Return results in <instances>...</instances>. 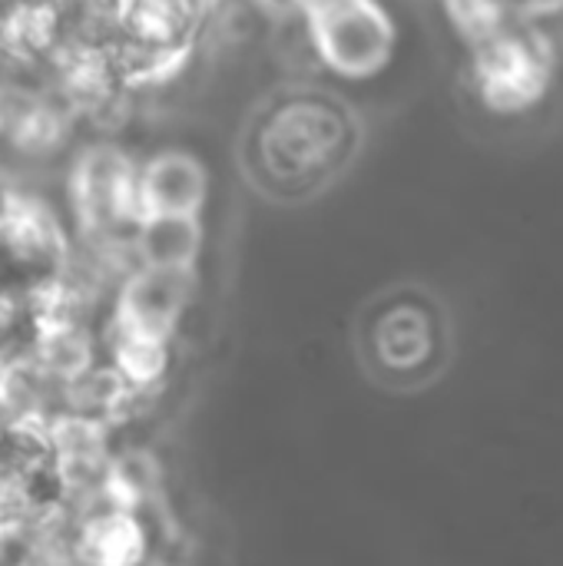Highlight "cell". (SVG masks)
Listing matches in <instances>:
<instances>
[{
    "label": "cell",
    "instance_id": "cell-15",
    "mask_svg": "<svg viewBox=\"0 0 563 566\" xmlns=\"http://www.w3.org/2000/svg\"><path fill=\"white\" fill-rule=\"evenodd\" d=\"M305 7H309V0H305Z\"/></svg>",
    "mask_w": 563,
    "mask_h": 566
},
{
    "label": "cell",
    "instance_id": "cell-12",
    "mask_svg": "<svg viewBox=\"0 0 563 566\" xmlns=\"http://www.w3.org/2000/svg\"><path fill=\"white\" fill-rule=\"evenodd\" d=\"M46 497H50L46 481L0 471V544L7 551L23 537V531L30 527L33 514L40 511Z\"/></svg>",
    "mask_w": 563,
    "mask_h": 566
},
{
    "label": "cell",
    "instance_id": "cell-9",
    "mask_svg": "<svg viewBox=\"0 0 563 566\" xmlns=\"http://www.w3.org/2000/svg\"><path fill=\"white\" fill-rule=\"evenodd\" d=\"M60 36L56 0H7L0 7V56L7 63H40Z\"/></svg>",
    "mask_w": 563,
    "mask_h": 566
},
{
    "label": "cell",
    "instance_id": "cell-2",
    "mask_svg": "<svg viewBox=\"0 0 563 566\" xmlns=\"http://www.w3.org/2000/svg\"><path fill=\"white\" fill-rule=\"evenodd\" d=\"M66 199L76 232H129L139 219V163L113 139L80 146Z\"/></svg>",
    "mask_w": 563,
    "mask_h": 566
},
{
    "label": "cell",
    "instance_id": "cell-6",
    "mask_svg": "<svg viewBox=\"0 0 563 566\" xmlns=\"http://www.w3.org/2000/svg\"><path fill=\"white\" fill-rule=\"evenodd\" d=\"M153 534L146 524V514L106 507L80 524L76 541V564L103 566H133L149 557Z\"/></svg>",
    "mask_w": 563,
    "mask_h": 566
},
{
    "label": "cell",
    "instance_id": "cell-3",
    "mask_svg": "<svg viewBox=\"0 0 563 566\" xmlns=\"http://www.w3.org/2000/svg\"><path fill=\"white\" fill-rule=\"evenodd\" d=\"M554 53L541 30L528 17L511 13V20L475 46V80L484 103L498 113H518L538 103L551 83Z\"/></svg>",
    "mask_w": 563,
    "mask_h": 566
},
{
    "label": "cell",
    "instance_id": "cell-13",
    "mask_svg": "<svg viewBox=\"0 0 563 566\" xmlns=\"http://www.w3.org/2000/svg\"><path fill=\"white\" fill-rule=\"evenodd\" d=\"M445 7L451 23L471 46L494 36L514 13L508 0H445Z\"/></svg>",
    "mask_w": 563,
    "mask_h": 566
},
{
    "label": "cell",
    "instance_id": "cell-4",
    "mask_svg": "<svg viewBox=\"0 0 563 566\" xmlns=\"http://www.w3.org/2000/svg\"><path fill=\"white\" fill-rule=\"evenodd\" d=\"M196 295V269L136 265L116 289L106 322L126 332L173 342Z\"/></svg>",
    "mask_w": 563,
    "mask_h": 566
},
{
    "label": "cell",
    "instance_id": "cell-5",
    "mask_svg": "<svg viewBox=\"0 0 563 566\" xmlns=\"http://www.w3.org/2000/svg\"><path fill=\"white\" fill-rule=\"evenodd\" d=\"M209 196V172L196 153L159 149L139 163V216L179 212L202 216Z\"/></svg>",
    "mask_w": 563,
    "mask_h": 566
},
{
    "label": "cell",
    "instance_id": "cell-7",
    "mask_svg": "<svg viewBox=\"0 0 563 566\" xmlns=\"http://www.w3.org/2000/svg\"><path fill=\"white\" fill-rule=\"evenodd\" d=\"M30 358L56 381L76 378L100 358L96 325L80 318L37 315L30 318Z\"/></svg>",
    "mask_w": 563,
    "mask_h": 566
},
{
    "label": "cell",
    "instance_id": "cell-10",
    "mask_svg": "<svg viewBox=\"0 0 563 566\" xmlns=\"http://www.w3.org/2000/svg\"><path fill=\"white\" fill-rule=\"evenodd\" d=\"M202 20L199 0H126L123 33L143 43H192Z\"/></svg>",
    "mask_w": 563,
    "mask_h": 566
},
{
    "label": "cell",
    "instance_id": "cell-11",
    "mask_svg": "<svg viewBox=\"0 0 563 566\" xmlns=\"http://www.w3.org/2000/svg\"><path fill=\"white\" fill-rule=\"evenodd\" d=\"M163 464L146 448H113L110 471H106V497L113 507L149 514L163 497Z\"/></svg>",
    "mask_w": 563,
    "mask_h": 566
},
{
    "label": "cell",
    "instance_id": "cell-8",
    "mask_svg": "<svg viewBox=\"0 0 563 566\" xmlns=\"http://www.w3.org/2000/svg\"><path fill=\"white\" fill-rule=\"evenodd\" d=\"M202 222L199 216L179 212H146L133 226V242L139 265L196 269L202 255Z\"/></svg>",
    "mask_w": 563,
    "mask_h": 566
},
{
    "label": "cell",
    "instance_id": "cell-1",
    "mask_svg": "<svg viewBox=\"0 0 563 566\" xmlns=\"http://www.w3.org/2000/svg\"><path fill=\"white\" fill-rule=\"evenodd\" d=\"M302 27L315 60L345 80L382 73L395 53V23L378 0H309Z\"/></svg>",
    "mask_w": 563,
    "mask_h": 566
},
{
    "label": "cell",
    "instance_id": "cell-14",
    "mask_svg": "<svg viewBox=\"0 0 563 566\" xmlns=\"http://www.w3.org/2000/svg\"><path fill=\"white\" fill-rule=\"evenodd\" d=\"M378 348H382V358L388 365L408 368V365H415V361L425 358V352H428V332H425V325L415 315L402 312L392 322H385Z\"/></svg>",
    "mask_w": 563,
    "mask_h": 566
}]
</instances>
